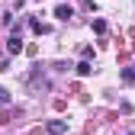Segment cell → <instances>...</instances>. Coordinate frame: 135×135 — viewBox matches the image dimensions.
Listing matches in <instances>:
<instances>
[{
    "mask_svg": "<svg viewBox=\"0 0 135 135\" xmlns=\"http://www.w3.org/2000/svg\"><path fill=\"white\" fill-rule=\"evenodd\" d=\"M7 52H10V55H20V52H23V39H20V32H13V36L7 39Z\"/></svg>",
    "mask_w": 135,
    "mask_h": 135,
    "instance_id": "cell-1",
    "label": "cell"
},
{
    "mask_svg": "<svg viewBox=\"0 0 135 135\" xmlns=\"http://www.w3.org/2000/svg\"><path fill=\"white\" fill-rule=\"evenodd\" d=\"M45 129H48V135H64V132H68V122H64V119H52Z\"/></svg>",
    "mask_w": 135,
    "mask_h": 135,
    "instance_id": "cell-2",
    "label": "cell"
},
{
    "mask_svg": "<svg viewBox=\"0 0 135 135\" xmlns=\"http://www.w3.org/2000/svg\"><path fill=\"white\" fill-rule=\"evenodd\" d=\"M55 16H58V20H71V16H74V10L68 7V3H58V7H55Z\"/></svg>",
    "mask_w": 135,
    "mask_h": 135,
    "instance_id": "cell-3",
    "label": "cell"
},
{
    "mask_svg": "<svg viewBox=\"0 0 135 135\" xmlns=\"http://www.w3.org/2000/svg\"><path fill=\"white\" fill-rule=\"evenodd\" d=\"M29 26H32V32H39V36H45V32H48V26L39 23V20H29Z\"/></svg>",
    "mask_w": 135,
    "mask_h": 135,
    "instance_id": "cell-4",
    "label": "cell"
},
{
    "mask_svg": "<svg viewBox=\"0 0 135 135\" xmlns=\"http://www.w3.org/2000/svg\"><path fill=\"white\" fill-rule=\"evenodd\" d=\"M90 71H93V64H90V61H80V64H77V74H80V77H87Z\"/></svg>",
    "mask_w": 135,
    "mask_h": 135,
    "instance_id": "cell-5",
    "label": "cell"
},
{
    "mask_svg": "<svg viewBox=\"0 0 135 135\" xmlns=\"http://www.w3.org/2000/svg\"><path fill=\"white\" fill-rule=\"evenodd\" d=\"M122 80L126 84H135V68H126V71H122Z\"/></svg>",
    "mask_w": 135,
    "mask_h": 135,
    "instance_id": "cell-6",
    "label": "cell"
},
{
    "mask_svg": "<svg viewBox=\"0 0 135 135\" xmlns=\"http://www.w3.org/2000/svg\"><path fill=\"white\" fill-rule=\"evenodd\" d=\"M93 32H100V36H103V32H106V20H93Z\"/></svg>",
    "mask_w": 135,
    "mask_h": 135,
    "instance_id": "cell-7",
    "label": "cell"
},
{
    "mask_svg": "<svg viewBox=\"0 0 135 135\" xmlns=\"http://www.w3.org/2000/svg\"><path fill=\"white\" fill-rule=\"evenodd\" d=\"M7 103H10V90H7V87H0V106H7Z\"/></svg>",
    "mask_w": 135,
    "mask_h": 135,
    "instance_id": "cell-8",
    "label": "cell"
},
{
    "mask_svg": "<svg viewBox=\"0 0 135 135\" xmlns=\"http://www.w3.org/2000/svg\"><path fill=\"white\" fill-rule=\"evenodd\" d=\"M126 135H135V132H126Z\"/></svg>",
    "mask_w": 135,
    "mask_h": 135,
    "instance_id": "cell-9",
    "label": "cell"
}]
</instances>
